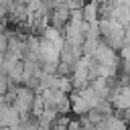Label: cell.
Here are the masks:
<instances>
[{
    "instance_id": "obj_5",
    "label": "cell",
    "mask_w": 130,
    "mask_h": 130,
    "mask_svg": "<svg viewBox=\"0 0 130 130\" xmlns=\"http://www.w3.org/2000/svg\"><path fill=\"white\" fill-rule=\"evenodd\" d=\"M45 108H47L45 95H43V93H37V95H35V100H32V110H30V114H32L35 118H41V116H43V112H45Z\"/></svg>"
},
{
    "instance_id": "obj_9",
    "label": "cell",
    "mask_w": 130,
    "mask_h": 130,
    "mask_svg": "<svg viewBox=\"0 0 130 130\" xmlns=\"http://www.w3.org/2000/svg\"><path fill=\"white\" fill-rule=\"evenodd\" d=\"M0 30H2V22H0Z\"/></svg>"
},
{
    "instance_id": "obj_1",
    "label": "cell",
    "mask_w": 130,
    "mask_h": 130,
    "mask_svg": "<svg viewBox=\"0 0 130 130\" xmlns=\"http://www.w3.org/2000/svg\"><path fill=\"white\" fill-rule=\"evenodd\" d=\"M69 98H71V114H75V116H85V114L91 110V104L85 100V95H83L79 89H73V91L69 93Z\"/></svg>"
},
{
    "instance_id": "obj_8",
    "label": "cell",
    "mask_w": 130,
    "mask_h": 130,
    "mask_svg": "<svg viewBox=\"0 0 130 130\" xmlns=\"http://www.w3.org/2000/svg\"><path fill=\"white\" fill-rule=\"evenodd\" d=\"M77 130H85V128H83V126H81V128H77Z\"/></svg>"
},
{
    "instance_id": "obj_2",
    "label": "cell",
    "mask_w": 130,
    "mask_h": 130,
    "mask_svg": "<svg viewBox=\"0 0 130 130\" xmlns=\"http://www.w3.org/2000/svg\"><path fill=\"white\" fill-rule=\"evenodd\" d=\"M0 122L4 126H16L20 122V112L14 104H2L0 106Z\"/></svg>"
},
{
    "instance_id": "obj_7",
    "label": "cell",
    "mask_w": 130,
    "mask_h": 130,
    "mask_svg": "<svg viewBox=\"0 0 130 130\" xmlns=\"http://www.w3.org/2000/svg\"><path fill=\"white\" fill-rule=\"evenodd\" d=\"M87 0H63V4L69 8V10H77V8H83Z\"/></svg>"
},
{
    "instance_id": "obj_3",
    "label": "cell",
    "mask_w": 130,
    "mask_h": 130,
    "mask_svg": "<svg viewBox=\"0 0 130 130\" xmlns=\"http://www.w3.org/2000/svg\"><path fill=\"white\" fill-rule=\"evenodd\" d=\"M69 18H71V10L65 6V4H57L55 8H53V12H51V24H55L57 28H65V24L69 22Z\"/></svg>"
},
{
    "instance_id": "obj_6",
    "label": "cell",
    "mask_w": 130,
    "mask_h": 130,
    "mask_svg": "<svg viewBox=\"0 0 130 130\" xmlns=\"http://www.w3.org/2000/svg\"><path fill=\"white\" fill-rule=\"evenodd\" d=\"M59 89L61 91H65V93H71L75 87H73V79H71V75H61L59 77Z\"/></svg>"
},
{
    "instance_id": "obj_4",
    "label": "cell",
    "mask_w": 130,
    "mask_h": 130,
    "mask_svg": "<svg viewBox=\"0 0 130 130\" xmlns=\"http://www.w3.org/2000/svg\"><path fill=\"white\" fill-rule=\"evenodd\" d=\"M95 126H100L102 130H130V126L126 124V120L122 118L120 112L106 116V120H104L102 124H95Z\"/></svg>"
}]
</instances>
